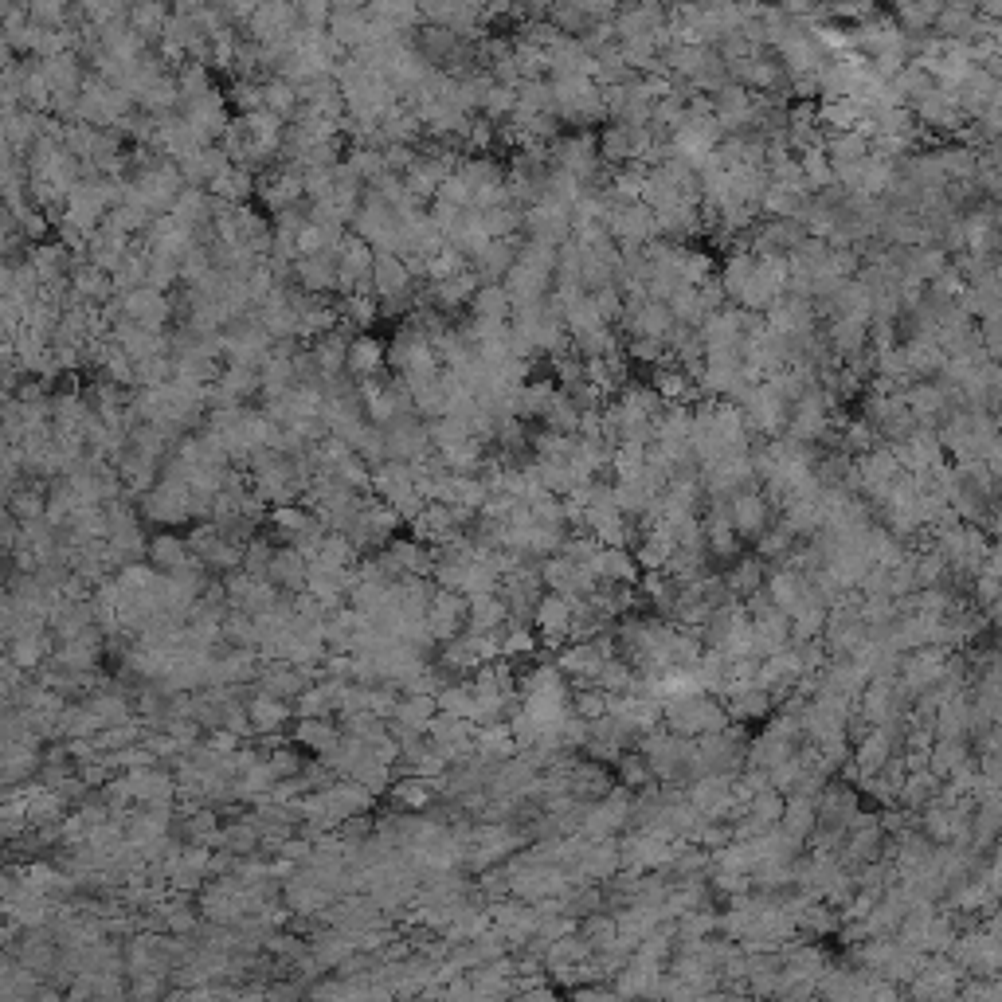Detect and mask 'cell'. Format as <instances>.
Returning a JSON list of instances; mask_svg holds the SVG:
<instances>
[{
    "mask_svg": "<svg viewBox=\"0 0 1002 1002\" xmlns=\"http://www.w3.org/2000/svg\"><path fill=\"white\" fill-rule=\"evenodd\" d=\"M588 944H592V952H603V948H611L615 944V936H619V928H615V916L603 909L588 912V916H580V928H576Z\"/></svg>",
    "mask_w": 1002,
    "mask_h": 1002,
    "instance_id": "cell-27",
    "label": "cell"
},
{
    "mask_svg": "<svg viewBox=\"0 0 1002 1002\" xmlns=\"http://www.w3.org/2000/svg\"><path fill=\"white\" fill-rule=\"evenodd\" d=\"M729 521H732V533H736L740 541H756V537L772 525V505L764 501L760 490H740V494H732L729 498Z\"/></svg>",
    "mask_w": 1002,
    "mask_h": 1002,
    "instance_id": "cell-2",
    "label": "cell"
},
{
    "mask_svg": "<svg viewBox=\"0 0 1002 1002\" xmlns=\"http://www.w3.org/2000/svg\"><path fill=\"white\" fill-rule=\"evenodd\" d=\"M764 572H768V564L756 556V552H748V556H736L729 568L721 572V580H725V592L732 599H744V595H752L756 588H764Z\"/></svg>",
    "mask_w": 1002,
    "mask_h": 1002,
    "instance_id": "cell-11",
    "label": "cell"
},
{
    "mask_svg": "<svg viewBox=\"0 0 1002 1002\" xmlns=\"http://www.w3.org/2000/svg\"><path fill=\"white\" fill-rule=\"evenodd\" d=\"M310 517H314V513H306L302 505H290V501H282V505H274L271 509V525L274 529H282V537H286V541H290L302 525H310Z\"/></svg>",
    "mask_w": 1002,
    "mask_h": 1002,
    "instance_id": "cell-41",
    "label": "cell"
},
{
    "mask_svg": "<svg viewBox=\"0 0 1002 1002\" xmlns=\"http://www.w3.org/2000/svg\"><path fill=\"white\" fill-rule=\"evenodd\" d=\"M255 192L263 196V204H267L271 212H282V208H290V204L306 200V188H302V169H298V165L274 169L271 177H263V181H259V188H255Z\"/></svg>",
    "mask_w": 1002,
    "mask_h": 1002,
    "instance_id": "cell-6",
    "label": "cell"
},
{
    "mask_svg": "<svg viewBox=\"0 0 1002 1002\" xmlns=\"http://www.w3.org/2000/svg\"><path fill=\"white\" fill-rule=\"evenodd\" d=\"M815 822H819V811H815V799H807V795H795V791H787V799H783V815H779V826L791 834V838H799V842H807V834L815 830Z\"/></svg>",
    "mask_w": 1002,
    "mask_h": 1002,
    "instance_id": "cell-17",
    "label": "cell"
},
{
    "mask_svg": "<svg viewBox=\"0 0 1002 1002\" xmlns=\"http://www.w3.org/2000/svg\"><path fill=\"white\" fill-rule=\"evenodd\" d=\"M541 584L545 592H576V560L552 552L541 560Z\"/></svg>",
    "mask_w": 1002,
    "mask_h": 1002,
    "instance_id": "cell-28",
    "label": "cell"
},
{
    "mask_svg": "<svg viewBox=\"0 0 1002 1002\" xmlns=\"http://www.w3.org/2000/svg\"><path fill=\"white\" fill-rule=\"evenodd\" d=\"M380 365H384V341H376L372 333H353L349 353H345V372L365 380V376H376Z\"/></svg>",
    "mask_w": 1002,
    "mask_h": 1002,
    "instance_id": "cell-15",
    "label": "cell"
},
{
    "mask_svg": "<svg viewBox=\"0 0 1002 1002\" xmlns=\"http://www.w3.org/2000/svg\"><path fill=\"white\" fill-rule=\"evenodd\" d=\"M12 513L20 521H40L44 517V498L36 490H24V494H12Z\"/></svg>",
    "mask_w": 1002,
    "mask_h": 1002,
    "instance_id": "cell-48",
    "label": "cell"
},
{
    "mask_svg": "<svg viewBox=\"0 0 1002 1002\" xmlns=\"http://www.w3.org/2000/svg\"><path fill=\"white\" fill-rule=\"evenodd\" d=\"M764 772H768V787H775V791H783V795H787V791L795 787V779L803 775V764H799V756L791 752V756L775 760L772 768H764Z\"/></svg>",
    "mask_w": 1002,
    "mask_h": 1002,
    "instance_id": "cell-43",
    "label": "cell"
},
{
    "mask_svg": "<svg viewBox=\"0 0 1002 1002\" xmlns=\"http://www.w3.org/2000/svg\"><path fill=\"white\" fill-rule=\"evenodd\" d=\"M725 670H729V654L725 650H713V646H705L701 650V658H697V666H693V674H697V682L705 693H721V685H725Z\"/></svg>",
    "mask_w": 1002,
    "mask_h": 1002,
    "instance_id": "cell-26",
    "label": "cell"
},
{
    "mask_svg": "<svg viewBox=\"0 0 1002 1002\" xmlns=\"http://www.w3.org/2000/svg\"><path fill=\"white\" fill-rule=\"evenodd\" d=\"M552 666H556L564 678H588V682H592L595 674H599V666H603V654H599V646H595L592 638H584V642H564V646L552 654Z\"/></svg>",
    "mask_w": 1002,
    "mask_h": 1002,
    "instance_id": "cell-7",
    "label": "cell"
},
{
    "mask_svg": "<svg viewBox=\"0 0 1002 1002\" xmlns=\"http://www.w3.org/2000/svg\"><path fill=\"white\" fill-rule=\"evenodd\" d=\"M388 795H392L400 807H408V811H423V807H431V799H435V791H431V787H427V779H419V775L392 779Z\"/></svg>",
    "mask_w": 1002,
    "mask_h": 1002,
    "instance_id": "cell-34",
    "label": "cell"
},
{
    "mask_svg": "<svg viewBox=\"0 0 1002 1002\" xmlns=\"http://www.w3.org/2000/svg\"><path fill=\"white\" fill-rule=\"evenodd\" d=\"M439 713V705H435V693H408V697H400V705H396V721L400 725H411V729H427V721ZM392 721V717H388Z\"/></svg>",
    "mask_w": 1002,
    "mask_h": 1002,
    "instance_id": "cell-25",
    "label": "cell"
},
{
    "mask_svg": "<svg viewBox=\"0 0 1002 1002\" xmlns=\"http://www.w3.org/2000/svg\"><path fill=\"white\" fill-rule=\"evenodd\" d=\"M145 556L153 560L157 572H173L184 556H188V541H181L177 533H157V537L145 545Z\"/></svg>",
    "mask_w": 1002,
    "mask_h": 1002,
    "instance_id": "cell-24",
    "label": "cell"
},
{
    "mask_svg": "<svg viewBox=\"0 0 1002 1002\" xmlns=\"http://www.w3.org/2000/svg\"><path fill=\"white\" fill-rule=\"evenodd\" d=\"M294 717V709L282 701V697H271V693H255L247 701V721H251V732H278L286 721Z\"/></svg>",
    "mask_w": 1002,
    "mask_h": 1002,
    "instance_id": "cell-14",
    "label": "cell"
},
{
    "mask_svg": "<svg viewBox=\"0 0 1002 1002\" xmlns=\"http://www.w3.org/2000/svg\"><path fill=\"white\" fill-rule=\"evenodd\" d=\"M396 705H400V689H388V685H384V689H376V685L368 689L365 685V709L368 713H376L380 721L396 717Z\"/></svg>",
    "mask_w": 1002,
    "mask_h": 1002,
    "instance_id": "cell-46",
    "label": "cell"
},
{
    "mask_svg": "<svg viewBox=\"0 0 1002 1002\" xmlns=\"http://www.w3.org/2000/svg\"><path fill=\"white\" fill-rule=\"evenodd\" d=\"M349 779H357V783H361L365 791H372V795H384V791L392 787V779H396V768L384 764V760H376V756H365Z\"/></svg>",
    "mask_w": 1002,
    "mask_h": 1002,
    "instance_id": "cell-35",
    "label": "cell"
},
{
    "mask_svg": "<svg viewBox=\"0 0 1002 1002\" xmlns=\"http://www.w3.org/2000/svg\"><path fill=\"white\" fill-rule=\"evenodd\" d=\"M509 623V611L498 592L466 599V635H498Z\"/></svg>",
    "mask_w": 1002,
    "mask_h": 1002,
    "instance_id": "cell-8",
    "label": "cell"
},
{
    "mask_svg": "<svg viewBox=\"0 0 1002 1002\" xmlns=\"http://www.w3.org/2000/svg\"><path fill=\"white\" fill-rule=\"evenodd\" d=\"M294 282L306 294H329V290H337V251L298 255L294 259Z\"/></svg>",
    "mask_w": 1002,
    "mask_h": 1002,
    "instance_id": "cell-4",
    "label": "cell"
},
{
    "mask_svg": "<svg viewBox=\"0 0 1002 1002\" xmlns=\"http://www.w3.org/2000/svg\"><path fill=\"white\" fill-rule=\"evenodd\" d=\"M263 110H271L274 118L290 122L298 114V87L290 79H282V75H271L263 83Z\"/></svg>",
    "mask_w": 1002,
    "mask_h": 1002,
    "instance_id": "cell-22",
    "label": "cell"
},
{
    "mask_svg": "<svg viewBox=\"0 0 1002 1002\" xmlns=\"http://www.w3.org/2000/svg\"><path fill=\"white\" fill-rule=\"evenodd\" d=\"M592 564H595V572H599V580H607V584H638V576H642V568H638L631 548L599 545Z\"/></svg>",
    "mask_w": 1002,
    "mask_h": 1002,
    "instance_id": "cell-12",
    "label": "cell"
},
{
    "mask_svg": "<svg viewBox=\"0 0 1002 1002\" xmlns=\"http://www.w3.org/2000/svg\"><path fill=\"white\" fill-rule=\"evenodd\" d=\"M267 764H271V772L278 775V779L302 772V756H298L294 748H286V744H274V748H267Z\"/></svg>",
    "mask_w": 1002,
    "mask_h": 1002,
    "instance_id": "cell-47",
    "label": "cell"
},
{
    "mask_svg": "<svg viewBox=\"0 0 1002 1002\" xmlns=\"http://www.w3.org/2000/svg\"><path fill=\"white\" fill-rule=\"evenodd\" d=\"M298 701H294V717H325V713H333L329 709V693H325V685H302L298 693H294Z\"/></svg>",
    "mask_w": 1002,
    "mask_h": 1002,
    "instance_id": "cell-40",
    "label": "cell"
},
{
    "mask_svg": "<svg viewBox=\"0 0 1002 1002\" xmlns=\"http://www.w3.org/2000/svg\"><path fill=\"white\" fill-rule=\"evenodd\" d=\"M791 545H795V533H791L783 521H775V525H768V529L756 537V556H760L764 564H779V560L791 552Z\"/></svg>",
    "mask_w": 1002,
    "mask_h": 1002,
    "instance_id": "cell-31",
    "label": "cell"
},
{
    "mask_svg": "<svg viewBox=\"0 0 1002 1002\" xmlns=\"http://www.w3.org/2000/svg\"><path fill=\"white\" fill-rule=\"evenodd\" d=\"M474 756H478V760H486V764L513 760V756H517V740L509 736V725H505V721L478 725V729H474Z\"/></svg>",
    "mask_w": 1002,
    "mask_h": 1002,
    "instance_id": "cell-13",
    "label": "cell"
},
{
    "mask_svg": "<svg viewBox=\"0 0 1002 1002\" xmlns=\"http://www.w3.org/2000/svg\"><path fill=\"white\" fill-rule=\"evenodd\" d=\"M501 658H537V631L533 623H505V635H501Z\"/></svg>",
    "mask_w": 1002,
    "mask_h": 1002,
    "instance_id": "cell-29",
    "label": "cell"
},
{
    "mask_svg": "<svg viewBox=\"0 0 1002 1002\" xmlns=\"http://www.w3.org/2000/svg\"><path fill=\"white\" fill-rule=\"evenodd\" d=\"M271 556H274V545L267 541V537H255L251 545H243V572L247 576H267V564H271Z\"/></svg>",
    "mask_w": 1002,
    "mask_h": 1002,
    "instance_id": "cell-42",
    "label": "cell"
},
{
    "mask_svg": "<svg viewBox=\"0 0 1002 1002\" xmlns=\"http://www.w3.org/2000/svg\"><path fill=\"white\" fill-rule=\"evenodd\" d=\"M435 705H439V713H455V717H470V709H474V689L466 678H455V682L439 685L435 689Z\"/></svg>",
    "mask_w": 1002,
    "mask_h": 1002,
    "instance_id": "cell-32",
    "label": "cell"
},
{
    "mask_svg": "<svg viewBox=\"0 0 1002 1002\" xmlns=\"http://www.w3.org/2000/svg\"><path fill=\"white\" fill-rule=\"evenodd\" d=\"M165 20H169V8H165V0H130L126 24L134 28V32L141 36V40H145V44L161 40V32H165Z\"/></svg>",
    "mask_w": 1002,
    "mask_h": 1002,
    "instance_id": "cell-16",
    "label": "cell"
},
{
    "mask_svg": "<svg viewBox=\"0 0 1002 1002\" xmlns=\"http://www.w3.org/2000/svg\"><path fill=\"white\" fill-rule=\"evenodd\" d=\"M615 787V779L607 772V764H599V760H580V756H572V768H568V791L580 799V803H592V799H603L607 791Z\"/></svg>",
    "mask_w": 1002,
    "mask_h": 1002,
    "instance_id": "cell-5",
    "label": "cell"
},
{
    "mask_svg": "<svg viewBox=\"0 0 1002 1002\" xmlns=\"http://www.w3.org/2000/svg\"><path fill=\"white\" fill-rule=\"evenodd\" d=\"M783 791H775V787H760L752 799H748V815L756 822H764V826H772V822H779V815H783Z\"/></svg>",
    "mask_w": 1002,
    "mask_h": 1002,
    "instance_id": "cell-38",
    "label": "cell"
},
{
    "mask_svg": "<svg viewBox=\"0 0 1002 1002\" xmlns=\"http://www.w3.org/2000/svg\"><path fill=\"white\" fill-rule=\"evenodd\" d=\"M47 654V642L40 635H16V646H12V662L20 666V670H28V666H40Z\"/></svg>",
    "mask_w": 1002,
    "mask_h": 1002,
    "instance_id": "cell-45",
    "label": "cell"
},
{
    "mask_svg": "<svg viewBox=\"0 0 1002 1002\" xmlns=\"http://www.w3.org/2000/svg\"><path fill=\"white\" fill-rule=\"evenodd\" d=\"M337 740H341V729L333 721H325V717H298V725H294V744L306 748V752L325 756Z\"/></svg>",
    "mask_w": 1002,
    "mask_h": 1002,
    "instance_id": "cell-18",
    "label": "cell"
},
{
    "mask_svg": "<svg viewBox=\"0 0 1002 1002\" xmlns=\"http://www.w3.org/2000/svg\"><path fill=\"white\" fill-rule=\"evenodd\" d=\"M263 948L278 959H290V963H298V959L310 952V944H306V940H298V936H290V932H271V936L263 940Z\"/></svg>",
    "mask_w": 1002,
    "mask_h": 1002,
    "instance_id": "cell-44",
    "label": "cell"
},
{
    "mask_svg": "<svg viewBox=\"0 0 1002 1002\" xmlns=\"http://www.w3.org/2000/svg\"><path fill=\"white\" fill-rule=\"evenodd\" d=\"M208 192H212L216 200H228V204H247L251 192H255V177H251L247 165H228L216 181L208 184Z\"/></svg>",
    "mask_w": 1002,
    "mask_h": 1002,
    "instance_id": "cell-20",
    "label": "cell"
},
{
    "mask_svg": "<svg viewBox=\"0 0 1002 1002\" xmlns=\"http://www.w3.org/2000/svg\"><path fill=\"white\" fill-rule=\"evenodd\" d=\"M67 885H71V881H67V877H63L55 866H47V862H32V866L20 873V889L40 893V897H47V893H59V889H67Z\"/></svg>",
    "mask_w": 1002,
    "mask_h": 1002,
    "instance_id": "cell-33",
    "label": "cell"
},
{
    "mask_svg": "<svg viewBox=\"0 0 1002 1002\" xmlns=\"http://www.w3.org/2000/svg\"><path fill=\"white\" fill-rule=\"evenodd\" d=\"M854 709L866 717L869 725H881V721L897 717L901 709H897V697H893V682H885V678H869V682L858 689V697H854Z\"/></svg>",
    "mask_w": 1002,
    "mask_h": 1002,
    "instance_id": "cell-9",
    "label": "cell"
},
{
    "mask_svg": "<svg viewBox=\"0 0 1002 1002\" xmlns=\"http://www.w3.org/2000/svg\"><path fill=\"white\" fill-rule=\"evenodd\" d=\"M267 580L286 595L302 592V588H306V556L290 545L274 548L271 564H267Z\"/></svg>",
    "mask_w": 1002,
    "mask_h": 1002,
    "instance_id": "cell-10",
    "label": "cell"
},
{
    "mask_svg": "<svg viewBox=\"0 0 1002 1002\" xmlns=\"http://www.w3.org/2000/svg\"><path fill=\"white\" fill-rule=\"evenodd\" d=\"M572 623V607L560 592H545L533 607V627L537 631H568Z\"/></svg>",
    "mask_w": 1002,
    "mask_h": 1002,
    "instance_id": "cell-23",
    "label": "cell"
},
{
    "mask_svg": "<svg viewBox=\"0 0 1002 1002\" xmlns=\"http://www.w3.org/2000/svg\"><path fill=\"white\" fill-rule=\"evenodd\" d=\"M408 525H411V537H415L419 545H431V548L447 545L451 537L462 533L455 521H451V509H447L443 501H427V505L411 517Z\"/></svg>",
    "mask_w": 1002,
    "mask_h": 1002,
    "instance_id": "cell-3",
    "label": "cell"
},
{
    "mask_svg": "<svg viewBox=\"0 0 1002 1002\" xmlns=\"http://www.w3.org/2000/svg\"><path fill=\"white\" fill-rule=\"evenodd\" d=\"M423 619H427V631L435 638V646L447 642V638H458L466 631V595L451 592V588H435Z\"/></svg>",
    "mask_w": 1002,
    "mask_h": 1002,
    "instance_id": "cell-1",
    "label": "cell"
},
{
    "mask_svg": "<svg viewBox=\"0 0 1002 1002\" xmlns=\"http://www.w3.org/2000/svg\"><path fill=\"white\" fill-rule=\"evenodd\" d=\"M603 693H627L631 682H635V666L623 658V654H615V658H603V666H599V674L592 678Z\"/></svg>",
    "mask_w": 1002,
    "mask_h": 1002,
    "instance_id": "cell-30",
    "label": "cell"
},
{
    "mask_svg": "<svg viewBox=\"0 0 1002 1002\" xmlns=\"http://www.w3.org/2000/svg\"><path fill=\"white\" fill-rule=\"evenodd\" d=\"M184 830H188V838L192 842H204V846H212V838L220 834V815L204 803V807H196L192 815H184Z\"/></svg>",
    "mask_w": 1002,
    "mask_h": 1002,
    "instance_id": "cell-39",
    "label": "cell"
},
{
    "mask_svg": "<svg viewBox=\"0 0 1002 1002\" xmlns=\"http://www.w3.org/2000/svg\"><path fill=\"white\" fill-rule=\"evenodd\" d=\"M642 462H646V447H642V443H631V439H623V443H615L607 470H611L615 478H638Z\"/></svg>",
    "mask_w": 1002,
    "mask_h": 1002,
    "instance_id": "cell-36",
    "label": "cell"
},
{
    "mask_svg": "<svg viewBox=\"0 0 1002 1002\" xmlns=\"http://www.w3.org/2000/svg\"><path fill=\"white\" fill-rule=\"evenodd\" d=\"M474 318H494V321H509V310H513V298L501 282H478L474 298L466 302Z\"/></svg>",
    "mask_w": 1002,
    "mask_h": 1002,
    "instance_id": "cell-19",
    "label": "cell"
},
{
    "mask_svg": "<svg viewBox=\"0 0 1002 1002\" xmlns=\"http://www.w3.org/2000/svg\"><path fill=\"white\" fill-rule=\"evenodd\" d=\"M204 744H208L212 752H220V756H231V752H235V748L243 744V736H239V732H231V729H224V725H216V729L204 736Z\"/></svg>",
    "mask_w": 1002,
    "mask_h": 1002,
    "instance_id": "cell-49",
    "label": "cell"
},
{
    "mask_svg": "<svg viewBox=\"0 0 1002 1002\" xmlns=\"http://www.w3.org/2000/svg\"><path fill=\"white\" fill-rule=\"evenodd\" d=\"M533 466H537L541 486H545L548 494H556V498L572 494V490H576V482H580L568 458H533Z\"/></svg>",
    "mask_w": 1002,
    "mask_h": 1002,
    "instance_id": "cell-21",
    "label": "cell"
},
{
    "mask_svg": "<svg viewBox=\"0 0 1002 1002\" xmlns=\"http://www.w3.org/2000/svg\"><path fill=\"white\" fill-rule=\"evenodd\" d=\"M615 775H619V783H623L627 791H638V787H646V783L654 779L638 748H627V752H623V756L615 760Z\"/></svg>",
    "mask_w": 1002,
    "mask_h": 1002,
    "instance_id": "cell-37",
    "label": "cell"
}]
</instances>
